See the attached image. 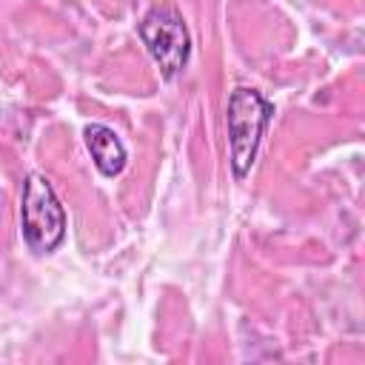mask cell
<instances>
[{
	"label": "cell",
	"mask_w": 365,
	"mask_h": 365,
	"mask_svg": "<svg viewBox=\"0 0 365 365\" xmlns=\"http://www.w3.org/2000/svg\"><path fill=\"white\" fill-rule=\"evenodd\" d=\"M271 114H274V106L257 88L240 86L231 91L225 123H228V154H231V168L237 180H242L251 171Z\"/></svg>",
	"instance_id": "6da1fadb"
},
{
	"label": "cell",
	"mask_w": 365,
	"mask_h": 365,
	"mask_svg": "<svg viewBox=\"0 0 365 365\" xmlns=\"http://www.w3.org/2000/svg\"><path fill=\"white\" fill-rule=\"evenodd\" d=\"M23 240L34 254H51L66 240V211L54 185L43 174H29L20 197Z\"/></svg>",
	"instance_id": "7a4b0ae2"
},
{
	"label": "cell",
	"mask_w": 365,
	"mask_h": 365,
	"mask_svg": "<svg viewBox=\"0 0 365 365\" xmlns=\"http://www.w3.org/2000/svg\"><path fill=\"white\" fill-rule=\"evenodd\" d=\"M137 31H140L143 46L148 48L151 60L157 63V68H160V74L165 80L177 77L188 66V57H191V34H188V26H185L182 14L171 3L151 6L143 14Z\"/></svg>",
	"instance_id": "3957f363"
},
{
	"label": "cell",
	"mask_w": 365,
	"mask_h": 365,
	"mask_svg": "<svg viewBox=\"0 0 365 365\" xmlns=\"http://www.w3.org/2000/svg\"><path fill=\"white\" fill-rule=\"evenodd\" d=\"M83 134H86V145H88V154L97 171L103 177H117L125 168V145L120 143L117 131L103 123H88Z\"/></svg>",
	"instance_id": "277c9868"
}]
</instances>
